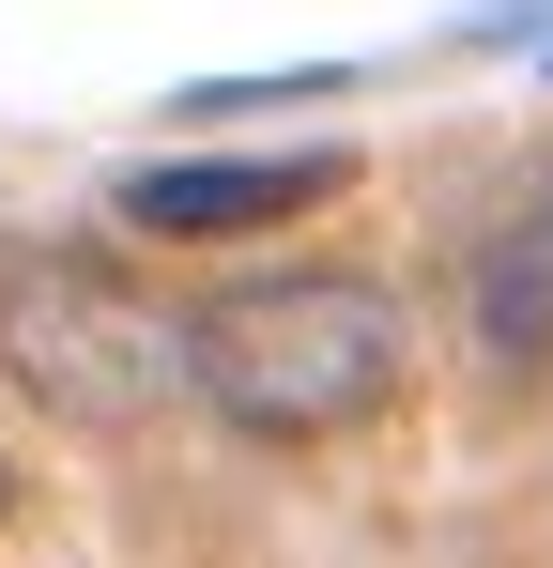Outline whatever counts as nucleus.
<instances>
[{"label": "nucleus", "instance_id": "nucleus-1", "mask_svg": "<svg viewBox=\"0 0 553 568\" xmlns=\"http://www.w3.org/2000/svg\"><path fill=\"white\" fill-rule=\"evenodd\" d=\"M184 384L262 430V446H308V430H354L400 384V307L369 277H247L215 307H184Z\"/></svg>", "mask_w": 553, "mask_h": 568}, {"label": "nucleus", "instance_id": "nucleus-2", "mask_svg": "<svg viewBox=\"0 0 553 568\" xmlns=\"http://www.w3.org/2000/svg\"><path fill=\"white\" fill-rule=\"evenodd\" d=\"M0 369L62 430H139L184 384V323L139 307L92 246H0Z\"/></svg>", "mask_w": 553, "mask_h": 568}, {"label": "nucleus", "instance_id": "nucleus-3", "mask_svg": "<svg viewBox=\"0 0 553 568\" xmlns=\"http://www.w3.org/2000/svg\"><path fill=\"white\" fill-rule=\"evenodd\" d=\"M339 200V154H170V170H123V215L170 231V246H215V231H276Z\"/></svg>", "mask_w": 553, "mask_h": 568}, {"label": "nucleus", "instance_id": "nucleus-4", "mask_svg": "<svg viewBox=\"0 0 553 568\" xmlns=\"http://www.w3.org/2000/svg\"><path fill=\"white\" fill-rule=\"evenodd\" d=\"M461 323H476V354L523 384L553 369V170L492 200V231H476V262H461Z\"/></svg>", "mask_w": 553, "mask_h": 568}, {"label": "nucleus", "instance_id": "nucleus-5", "mask_svg": "<svg viewBox=\"0 0 553 568\" xmlns=\"http://www.w3.org/2000/svg\"><path fill=\"white\" fill-rule=\"evenodd\" d=\"M0 491H16V462H0Z\"/></svg>", "mask_w": 553, "mask_h": 568}]
</instances>
